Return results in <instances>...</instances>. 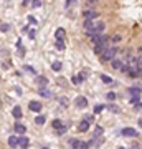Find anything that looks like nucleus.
Here are the masks:
<instances>
[{"label":"nucleus","instance_id":"nucleus-1","mask_svg":"<svg viewBox=\"0 0 142 149\" xmlns=\"http://www.w3.org/2000/svg\"><path fill=\"white\" fill-rule=\"evenodd\" d=\"M84 30L89 37H94V35H101L104 32V23L101 20H86L84 22Z\"/></svg>","mask_w":142,"mask_h":149},{"label":"nucleus","instance_id":"nucleus-2","mask_svg":"<svg viewBox=\"0 0 142 149\" xmlns=\"http://www.w3.org/2000/svg\"><path fill=\"white\" fill-rule=\"evenodd\" d=\"M117 53L116 48H107L106 52H103V53L99 55L101 61H109V60H114V55Z\"/></svg>","mask_w":142,"mask_h":149},{"label":"nucleus","instance_id":"nucleus-3","mask_svg":"<svg viewBox=\"0 0 142 149\" xmlns=\"http://www.w3.org/2000/svg\"><path fill=\"white\" fill-rule=\"evenodd\" d=\"M74 106L79 108V109H83V108H88V100H86L84 96H78V98L74 100Z\"/></svg>","mask_w":142,"mask_h":149},{"label":"nucleus","instance_id":"nucleus-4","mask_svg":"<svg viewBox=\"0 0 142 149\" xmlns=\"http://www.w3.org/2000/svg\"><path fill=\"white\" fill-rule=\"evenodd\" d=\"M69 144H71L73 148H79V149H88L89 148V143H83V141H79V139H71Z\"/></svg>","mask_w":142,"mask_h":149},{"label":"nucleus","instance_id":"nucleus-5","mask_svg":"<svg viewBox=\"0 0 142 149\" xmlns=\"http://www.w3.org/2000/svg\"><path fill=\"white\" fill-rule=\"evenodd\" d=\"M127 95L131 96V98H139V96L142 95V90L139 88V86H132V88L127 90Z\"/></svg>","mask_w":142,"mask_h":149},{"label":"nucleus","instance_id":"nucleus-6","mask_svg":"<svg viewBox=\"0 0 142 149\" xmlns=\"http://www.w3.org/2000/svg\"><path fill=\"white\" fill-rule=\"evenodd\" d=\"M122 136H126V138H134V136H137V131L134 128H124L121 131Z\"/></svg>","mask_w":142,"mask_h":149},{"label":"nucleus","instance_id":"nucleus-7","mask_svg":"<svg viewBox=\"0 0 142 149\" xmlns=\"http://www.w3.org/2000/svg\"><path fill=\"white\" fill-rule=\"evenodd\" d=\"M28 108H30L32 111H35V113H40L42 111V103L40 101H30L28 103Z\"/></svg>","mask_w":142,"mask_h":149},{"label":"nucleus","instance_id":"nucleus-8","mask_svg":"<svg viewBox=\"0 0 142 149\" xmlns=\"http://www.w3.org/2000/svg\"><path fill=\"white\" fill-rule=\"evenodd\" d=\"M83 15H84L86 20H94L96 17H98V12H94V10H84Z\"/></svg>","mask_w":142,"mask_h":149},{"label":"nucleus","instance_id":"nucleus-9","mask_svg":"<svg viewBox=\"0 0 142 149\" xmlns=\"http://www.w3.org/2000/svg\"><path fill=\"white\" fill-rule=\"evenodd\" d=\"M35 83H37L40 88H46V85H48V80L45 78V76H37L35 78Z\"/></svg>","mask_w":142,"mask_h":149},{"label":"nucleus","instance_id":"nucleus-10","mask_svg":"<svg viewBox=\"0 0 142 149\" xmlns=\"http://www.w3.org/2000/svg\"><path fill=\"white\" fill-rule=\"evenodd\" d=\"M13 128H15V133L17 134H25L26 133V126H25V124H21V123H15V126H13Z\"/></svg>","mask_w":142,"mask_h":149},{"label":"nucleus","instance_id":"nucleus-11","mask_svg":"<svg viewBox=\"0 0 142 149\" xmlns=\"http://www.w3.org/2000/svg\"><path fill=\"white\" fill-rule=\"evenodd\" d=\"M89 126H91V123H89V121H86V119H83V121L79 123L78 129L81 131V133H84V131H88V129H89Z\"/></svg>","mask_w":142,"mask_h":149},{"label":"nucleus","instance_id":"nucleus-12","mask_svg":"<svg viewBox=\"0 0 142 149\" xmlns=\"http://www.w3.org/2000/svg\"><path fill=\"white\" fill-rule=\"evenodd\" d=\"M18 146H20L21 149H28V138H25V136L18 138Z\"/></svg>","mask_w":142,"mask_h":149},{"label":"nucleus","instance_id":"nucleus-13","mask_svg":"<svg viewBox=\"0 0 142 149\" xmlns=\"http://www.w3.org/2000/svg\"><path fill=\"white\" fill-rule=\"evenodd\" d=\"M64 35H66V33H64V30H63V28H58V30L55 32V37H56V40H58V42H63Z\"/></svg>","mask_w":142,"mask_h":149},{"label":"nucleus","instance_id":"nucleus-14","mask_svg":"<svg viewBox=\"0 0 142 149\" xmlns=\"http://www.w3.org/2000/svg\"><path fill=\"white\" fill-rule=\"evenodd\" d=\"M38 95L43 96V98H50V96H51V91L48 90V88H40V90H38Z\"/></svg>","mask_w":142,"mask_h":149},{"label":"nucleus","instance_id":"nucleus-15","mask_svg":"<svg viewBox=\"0 0 142 149\" xmlns=\"http://www.w3.org/2000/svg\"><path fill=\"white\" fill-rule=\"evenodd\" d=\"M8 146L10 148H18V138L17 136H10L8 138Z\"/></svg>","mask_w":142,"mask_h":149},{"label":"nucleus","instance_id":"nucleus-16","mask_svg":"<svg viewBox=\"0 0 142 149\" xmlns=\"http://www.w3.org/2000/svg\"><path fill=\"white\" fill-rule=\"evenodd\" d=\"M12 114H13V118H15V119H20L21 116H23V114H21V108H13V109H12Z\"/></svg>","mask_w":142,"mask_h":149},{"label":"nucleus","instance_id":"nucleus-17","mask_svg":"<svg viewBox=\"0 0 142 149\" xmlns=\"http://www.w3.org/2000/svg\"><path fill=\"white\" fill-rule=\"evenodd\" d=\"M88 76H89V71H88V70H83V71L78 74V78H79V81H81V83H83V81L86 80Z\"/></svg>","mask_w":142,"mask_h":149},{"label":"nucleus","instance_id":"nucleus-18","mask_svg":"<svg viewBox=\"0 0 142 149\" xmlns=\"http://www.w3.org/2000/svg\"><path fill=\"white\" fill-rule=\"evenodd\" d=\"M61 68H63L61 61H53V63H51V70H53V71H60Z\"/></svg>","mask_w":142,"mask_h":149},{"label":"nucleus","instance_id":"nucleus-19","mask_svg":"<svg viewBox=\"0 0 142 149\" xmlns=\"http://www.w3.org/2000/svg\"><path fill=\"white\" fill-rule=\"evenodd\" d=\"M112 68L122 70V61H121V60H117V58H114V60H112Z\"/></svg>","mask_w":142,"mask_h":149},{"label":"nucleus","instance_id":"nucleus-20","mask_svg":"<svg viewBox=\"0 0 142 149\" xmlns=\"http://www.w3.org/2000/svg\"><path fill=\"white\" fill-rule=\"evenodd\" d=\"M101 81H104L106 85H111V83H112V78L107 76V74H101Z\"/></svg>","mask_w":142,"mask_h":149},{"label":"nucleus","instance_id":"nucleus-21","mask_svg":"<svg viewBox=\"0 0 142 149\" xmlns=\"http://www.w3.org/2000/svg\"><path fill=\"white\" fill-rule=\"evenodd\" d=\"M103 133H104V129L101 128V126H98V128L94 129V138H101V136H103Z\"/></svg>","mask_w":142,"mask_h":149},{"label":"nucleus","instance_id":"nucleus-22","mask_svg":"<svg viewBox=\"0 0 142 149\" xmlns=\"http://www.w3.org/2000/svg\"><path fill=\"white\" fill-rule=\"evenodd\" d=\"M104 104H96V106H94V114H99V113H103V111H104Z\"/></svg>","mask_w":142,"mask_h":149},{"label":"nucleus","instance_id":"nucleus-23","mask_svg":"<svg viewBox=\"0 0 142 149\" xmlns=\"http://www.w3.org/2000/svg\"><path fill=\"white\" fill-rule=\"evenodd\" d=\"M45 121H46V119H45V116H37V118H35V123H37L38 126L45 124Z\"/></svg>","mask_w":142,"mask_h":149},{"label":"nucleus","instance_id":"nucleus-24","mask_svg":"<svg viewBox=\"0 0 142 149\" xmlns=\"http://www.w3.org/2000/svg\"><path fill=\"white\" fill-rule=\"evenodd\" d=\"M51 126H53V128H55V129H56V131H58V129L61 128V121H60V119H53Z\"/></svg>","mask_w":142,"mask_h":149},{"label":"nucleus","instance_id":"nucleus-25","mask_svg":"<svg viewBox=\"0 0 142 149\" xmlns=\"http://www.w3.org/2000/svg\"><path fill=\"white\" fill-rule=\"evenodd\" d=\"M66 131H68V124H63V126H61L58 131H56V134H60V136H61V134H64Z\"/></svg>","mask_w":142,"mask_h":149},{"label":"nucleus","instance_id":"nucleus-26","mask_svg":"<svg viewBox=\"0 0 142 149\" xmlns=\"http://www.w3.org/2000/svg\"><path fill=\"white\" fill-rule=\"evenodd\" d=\"M60 104H61L63 108H68V104H69L68 98H60Z\"/></svg>","mask_w":142,"mask_h":149},{"label":"nucleus","instance_id":"nucleus-27","mask_svg":"<svg viewBox=\"0 0 142 149\" xmlns=\"http://www.w3.org/2000/svg\"><path fill=\"white\" fill-rule=\"evenodd\" d=\"M23 70H25V71H28V73L35 74V68H32V66H30V65H25V66H23Z\"/></svg>","mask_w":142,"mask_h":149},{"label":"nucleus","instance_id":"nucleus-28","mask_svg":"<svg viewBox=\"0 0 142 149\" xmlns=\"http://www.w3.org/2000/svg\"><path fill=\"white\" fill-rule=\"evenodd\" d=\"M0 30H2V32H8V30H10V25H8V23H2V25H0Z\"/></svg>","mask_w":142,"mask_h":149},{"label":"nucleus","instance_id":"nucleus-29","mask_svg":"<svg viewBox=\"0 0 142 149\" xmlns=\"http://www.w3.org/2000/svg\"><path fill=\"white\" fill-rule=\"evenodd\" d=\"M106 98H107L109 101H114V100H116V93H112V91H111V93H107V95H106Z\"/></svg>","mask_w":142,"mask_h":149},{"label":"nucleus","instance_id":"nucleus-30","mask_svg":"<svg viewBox=\"0 0 142 149\" xmlns=\"http://www.w3.org/2000/svg\"><path fill=\"white\" fill-rule=\"evenodd\" d=\"M56 48H58V50H61V52H63L64 48H66V45H64V42H56Z\"/></svg>","mask_w":142,"mask_h":149},{"label":"nucleus","instance_id":"nucleus-31","mask_svg":"<svg viewBox=\"0 0 142 149\" xmlns=\"http://www.w3.org/2000/svg\"><path fill=\"white\" fill-rule=\"evenodd\" d=\"M107 108H109V109H111V111H112V113H119V108H117L116 104H109V106H107Z\"/></svg>","mask_w":142,"mask_h":149},{"label":"nucleus","instance_id":"nucleus-32","mask_svg":"<svg viewBox=\"0 0 142 149\" xmlns=\"http://www.w3.org/2000/svg\"><path fill=\"white\" fill-rule=\"evenodd\" d=\"M32 7H33V8H37V7H42V2H40V0H35V2H32Z\"/></svg>","mask_w":142,"mask_h":149},{"label":"nucleus","instance_id":"nucleus-33","mask_svg":"<svg viewBox=\"0 0 142 149\" xmlns=\"http://www.w3.org/2000/svg\"><path fill=\"white\" fill-rule=\"evenodd\" d=\"M71 81H73V85H79V83H81L78 76H73V78H71Z\"/></svg>","mask_w":142,"mask_h":149},{"label":"nucleus","instance_id":"nucleus-34","mask_svg":"<svg viewBox=\"0 0 142 149\" xmlns=\"http://www.w3.org/2000/svg\"><path fill=\"white\" fill-rule=\"evenodd\" d=\"M139 100H141V96L139 98H131V103L132 104H139Z\"/></svg>","mask_w":142,"mask_h":149},{"label":"nucleus","instance_id":"nucleus-35","mask_svg":"<svg viewBox=\"0 0 142 149\" xmlns=\"http://www.w3.org/2000/svg\"><path fill=\"white\" fill-rule=\"evenodd\" d=\"M28 22H30V23H35V25H37V18H35V17H28Z\"/></svg>","mask_w":142,"mask_h":149},{"label":"nucleus","instance_id":"nucleus-36","mask_svg":"<svg viewBox=\"0 0 142 149\" xmlns=\"http://www.w3.org/2000/svg\"><path fill=\"white\" fill-rule=\"evenodd\" d=\"M35 35H37L35 30H30V32H28V37H30V38H35Z\"/></svg>","mask_w":142,"mask_h":149},{"label":"nucleus","instance_id":"nucleus-37","mask_svg":"<svg viewBox=\"0 0 142 149\" xmlns=\"http://www.w3.org/2000/svg\"><path fill=\"white\" fill-rule=\"evenodd\" d=\"M136 111H142V103H139V104H136Z\"/></svg>","mask_w":142,"mask_h":149},{"label":"nucleus","instance_id":"nucleus-38","mask_svg":"<svg viewBox=\"0 0 142 149\" xmlns=\"http://www.w3.org/2000/svg\"><path fill=\"white\" fill-rule=\"evenodd\" d=\"M137 65H142V55L139 56V58H137Z\"/></svg>","mask_w":142,"mask_h":149},{"label":"nucleus","instance_id":"nucleus-39","mask_svg":"<svg viewBox=\"0 0 142 149\" xmlns=\"http://www.w3.org/2000/svg\"><path fill=\"white\" fill-rule=\"evenodd\" d=\"M137 123H139V126H141V128H142V118H141V119H139V121H137Z\"/></svg>","mask_w":142,"mask_h":149},{"label":"nucleus","instance_id":"nucleus-40","mask_svg":"<svg viewBox=\"0 0 142 149\" xmlns=\"http://www.w3.org/2000/svg\"><path fill=\"white\" fill-rule=\"evenodd\" d=\"M117 149H126V148H122V146H121V148H117Z\"/></svg>","mask_w":142,"mask_h":149},{"label":"nucleus","instance_id":"nucleus-41","mask_svg":"<svg viewBox=\"0 0 142 149\" xmlns=\"http://www.w3.org/2000/svg\"><path fill=\"white\" fill-rule=\"evenodd\" d=\"M0 108H2V100H0Z\"/></svg>","mask_w":142,"mask_h":149},{"label":"nucleus","instance_id":"nucleus-42","mask_svg":"<svg viewBox=\"0 0 142 149\" xmlns=\"http://www.w3.org/2000/svg\"><path fill=\"white\" fill-rule=\"evenodd\" d=\"M0 25H2V22H0Z\"/></svg>","mask_w":142,"mask_h":149}]
</instances>
